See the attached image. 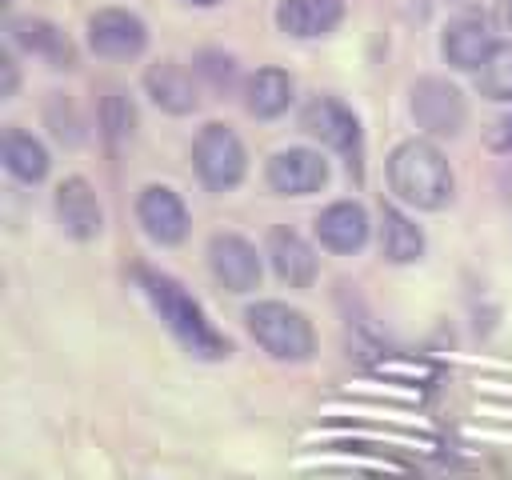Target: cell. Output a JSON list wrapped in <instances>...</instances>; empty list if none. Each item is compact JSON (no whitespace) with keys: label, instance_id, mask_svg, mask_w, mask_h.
<instances>
[{"label":"cell","instance_id":"cell-17","mask_svg":"<svg viewBox=\"0 0 512 480\" xmlns=\"http://www.w3.org/2000/svg\"><path fill=\"white\" fill-rule=\"evenodd\" d=\"M292 76L284 68H256L248 80H244V108L256 116V120H272L280 112H288L292 104Z\"/></svg>","mask_w":512,"mask_h":480},{"label":"cell","instance_id":"cell-16","mask_svg":"<svg viewBox=\"0 0 512 480\" xmlns=\"http://www.w3.org/2000/svg\"><path fill=\"white\" fill-rule=\"evenodd\" d=\"M340 20H344V0H280L276 8V24L296 40L328 36Z\"/></svg>","mask_w":512,"mask_h":480},{"label":"cell","instance_id":"cell-10","mask_svg":"<svg viewBox=\"0 0 512 480\" xmlns=\"http://www.w3.org/2000/svg\"><path fill=\"white\" fill-rule=\"evenodd\" d=\"M136 220L156 244H180L188 236V208L168 184H148L136 200Z\"/></svg>","mask_w":512,"mask_h":480},{"label":"cell","instance_id":"cell-25","mask_svg":"<svg viewBox=\"0 0 512 480\" xmlns=\"http://www.w3.org/2000/svg\"><path fill=\"white\" fill-rule=\"evenodd\" d=\"M500 12H504V24L512 28V0H500Z\"/></svg>","mask_w":512,"mask_h":480},{"label":"cell","instance_id":"cell-3","mask_svg":"<svg viewBox=\"0 0 512 480\" xmlns=\"http://www.w3.org/2000/svg\"><path fill=\"white\" fill-rule=\"evenodd\" d=\"M244 324L252 332V340L272 356V360H288V364H304L316 352V332L312 320L300 308H288L280 300H256L244 312Z\"/></svg>","mask_w":512,"mask_h":480},{"label":"cell","instance_id":"cell-14","mask_svg":"<svg viewBox=\"0 0 512 480\" xmlns=\"http://www.w3.org/2000/svg\"><path fill=\"white\" fill-rule=\"evenodd\" d=\"M492 48H496L492 28H488L480 16H460V20H452V24L444 28V40H440L444 60H448L452 68H460V72H476V68L488 60Z\"/></svg>","mask_w":512,"mask_h":480},{"label":"cell","instance_id":"cell-20","mask_svg":"<svg viewBox=\"0 0 512 480\" xmlns=\"http://www.w3.org/2000/svg\"><path fill=\"white\" fill-rule=\"evenodd\" d=\"M8 32H12V40L20 44V48H28V52H36V56H48L56 68H68L72 64V48H68V40H64V32H56L48 20H12L8 24Z\"/></svg>","mask_w":512,"mask_h":480},{"label":"cell","instance_id":"cell-8","mask_svg":"<svg viewBox=\"0 0 512 480\" xmlns=\"http://www.w3.org/2000/svg\"><path fill=\"white\" fill-rule=\"evenodd\" d=\"M268 188L280 192V196H312L328 184V160L312 148H280L268 168Z\"/></svg>","mask_w":512,"mask_h":480},{"label":"cell","instance_id":"cell-18","mask_svg":"<svg viewBox=\"0 0 512 480\" xmlns=\"http://www.w3.org/2000/svg\"><path fill=\"white\" fill-rule=\"evenodd\" d=\"M0 156H4V168L24 180V184H40L48 176V148L32 136V132H20V128H8L4 132V144H0Z\"/></svg>","mask_w":512,"mask_h":480},{"label":"cell","instance_id":"cell-11","mask_svg":"<svg viewBox=\"0 0 512 480\" xmlns=\"http://www.w3.org/2000/svg\"><path fill=\"white\" fill-rule=\"evenodd\" d=\"M56 216H60V224H64V232L72 240H92L104 228L100 200H96V192H92V184L84 176H68L56 188Z\"/></svg>","mask_w":512,"mask_h":480},{"label":"cell","instance_id":"cell-21","mask_svg":"<svg viewBox=\"0 0 512 480\" xmlns=\"http://www.w3.org/2000/svg\"><path fill=\"white\" fill-rule=\"evenodd\" d=\"M476 88L488 100H512V40L488 52V60L476 68Z\"/></svg>","mask_w":512,"mask_h":480},{"label":"cell","instance_id":"cell-22","mask_svg":"<svg viewBox=\"0 0 512 480\" xmlns=\"http://www.w3.org/2000/svg\"><path fill=\"white\" fill-rule=\"evenodd\" d=\"M100 120H104V132H108L112 140H124V136H132V128H136V108H132V100H128L124 92H108Z\"/></svg>","mask_w":512,"mask_h":480},{"label":"cell","instance_id":"cell-2","mask_svg":"<svg viewBox=\"0 0 512 480\" xmlns=\"http://www.w3.org/2000/svg\"><path fill=\"white\" fill-rule=\"evenodd\" d=\"M388 188L420 212H436L452 200L456 176L432 140H404L388 156Z\"/></svg>","mask_w":512,"mask_h":480},{"label":"cell","instance_id":"cell-5","mask_svg":"<svg viewBox=\"0 0 512 480\" xmlns=\"http://www.w3.org/2000/svg\"><path fill=\"white\" fill-rule=\"evenodd\" d=\"M408 108H412V120L428 136H456L464 128V120H468V104H464L460 88L448 84V80H440V76L416 80Z\"/></svg>","mask_w":512,"mask_h":480},{"label":"cell","instance_id":"cell-6","mask_svg":"<svg viewBox=\"0 0 512 480\" xmlns=\"http://www.w3.org/2000/svg\"><path fill=\"white\" fill-rule=\"evenodd\" d=\"M208 268H212V276H216L228 292H236V296L256 292V288H260V276H264L256 248H252L244 236H236V232H216V236L208 240Z\"/></svg>","mask_w":512,"mask_h":480},{"label":"cell","instance_id":"cell-15","mask_svg":"<svg viewBox=\"0 0 512 480\" xmlns=\"http://www.w3.org/2000/svg\"><path fill=\"white\" fill-rule=\"evenodd\" d=\"M268 260H272V272L288 288H308L316 280V252L292 228H272L268 232Z\"/></svg>","mask_w":512,"mask_h":480},{"label":"cell","instance_id":"cell-24","mask_svg":"<svg viewBox=\"0 0 512 480\" xmlns=\"http://www.w3.org/2000/svg\"><path fill=\"white\" fill-rule=\"evenodd\" d=\"M0 72H4V80H0V96L8 100V96L16 92V60H12V52L0 56Z\"/></svg>","mask_w":512,"mask_h":480},{"label":"cell","instance_id":"cell-7","mask_svg":"<svg viewBox=\"0 0 512 480\" xmlns=\"http://www.w3.org/2000/svg\"><path fill=\"white\" fill-rule=\"evenodd\" d=\"M88 44L96 56H108V60H132L144 52L148 44V28L136 12H124V8H100L92 20H88Z\"/></svg>","mask_w":512,"mask_h":480},{"label":"cell","instance_id":"cell-23","mask_svg":"<svg viewBox=\"0 0 512 480\" xmlns=\"http://www.w3.org/2000/svg\"><path fill=\"white\" fill-rule=\"evenodd\" d=\"M488 148H496V152H512V112L500 116V120L488 128Z\"/></svg>","mask_w":512,"mask_h":480},{"label":"cell","instance_id":"cell-9","mask_svg":"<svg viewBox=\"0 0 512 480\" xmlns=\"http://www.w3.org/2000/svg\"><path fill=\"white\" fill-rule=\"evenodd\" d=\"M300 128L308 136H316L320 144L336 148V152H356L360 144V120L348 104H340L336 96H316L304 104L300 112Z\"/></svg>","mask_w":512,"mask_h":480},{"label":"cell","instance_id":"cell-26","mask_svg":"<svg viewBox=\"0 0 512 480\" xmlns=\"http://www.w3.org/2000/svg\"><path fill=\"white\" fill-rule=\"evenodd\" d=\"M184 4H196V8H212V4H220V0H184Z\"/></svg>","mask_w":512,"mask_h":480},{"label":"cell","instance_id":"cell-19","mask_svg":"<svg viewBox=\"0 0 512 480\" xmlns=\"http://www.w3.org/2000/svg\"><path fill=\"white\" fill-rule=\"evenodd\" d=\"M380 252L392 264H412L424 256V232L392 204L380 208Z\"/></svg>","mask_w":512,"mask_h":480},{"label":"cell","instance_id":"cell-12","mask_svg":"<svg viewBox=\"0 0 512 480\" xmlns=\"http://www.w3.org/2000/svg\"><path fill=\"white\" fill-rule=\"evenodd\" d=\"M144 88H148L152 104L164 108V112H172V116H188V112L200 108V88H196L192 72L184 64H176V60L152 64L144 72Z\"/></svg>","mask_w":512,"mask_h":480},{"label":"cell","instance_id":"cell-1","mask_svg":"<svg viewBox=\"0 0 512 480\" xmlns=\"http://www.w3.org/2000/svg\"><path fill=\"white\" fill-rule=\"evenodd\" d=\"M136 280L144 288V296L152 300L156 316L164 320V328L200 360H224L232 352L228 336L216 332V324L208 320V312L184 292L180 280L164 276V272H152V268H136Z\"/></svg>","mask_w":512,"mask_h":480},{"label":"cell","instance_id":"cell-13","mask_svg":"<svg viewBox=\"0 0 512 480\" xmlns=\"http://www.w3.org/2000/svg\"><path fill=\"white\" fill-rule=\"evenodd\" d=\"M368 212L364 204L356 200H336L328 204L320 216H316V240L328 248V252H360L364 240H368Z\"/></svg>","mask_w":512,"mask_h":480},{"label":"cell","instance_id":"cell-4","mask_svg":"<svg viewBox=\"0 0 512 480\" xmlns=\"http://www.w3.org/2000/svg\"><path fill=\"white\" fill-rule=\"evenodd\" d=\"M192 164L208 192H232L248 172V152L228 124H204L192 144Z\"/></svg>","mask_w":512,"mask_h":480}]
</instances>
